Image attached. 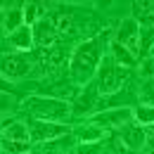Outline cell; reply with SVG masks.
I'll list each match as a JSON object with an SVG mask.
<instances>
[{
    "label": "cell",
    "mask_w": 154,
    "mask_h": 154,
    "mask_svg": "<svg viewBox=\"0 0 154 154\" xmlns=\"http://www.w3.org/2000/svg\"><path fill=\"white\" fill-rule=\"evenodd\" d=\"M107 36H109V31H102L100 36H95L90 40H83V43L76 45V50L71 52V59H69V74H71L74 83L88 85L90 81H95L97 69H100L102 57H104Z\"/></svg>",
    "instance_id": "cell-1"
},
{
    "label": "cell",
    "mask_w": 154,
    "mask_h": 154,
    "mask_svg": "<svg viewBox=\"0 0 154 154\" xmlns=\"http://www.w3.org/2000/svg\"><path fill=\"white\" fill-rule=\"evenodd\" d=\"M128 71L131 69L121 66L112 55H104L100 69H97V76H95L100 95H114L116 90H121L123 83H126V78H128Z\"/></svg>",
    "instance_id": "cell-2"
},
{
    "label": "cell",
    "mask_w": 154,
    "mask_h": 154,
    "mask_svg": "<svg viewBox=\"0 0 154 154\" xmlns=\"http://www.w3.org/2000/svg\"><path fill=\"white\" fill-rule=\"evenodd\" d=\"M26 109L33 119H40V121L64 123V119L71 116V104L66 100H57V97H29Z\"/></svg>",
    "instance_id": "cell-3"
},
{
    "label": "cell",
    "mask_w": 154,
    "mask_h": 154,
    "mask_svg": "<svg viewBox=\"0 0 154 154\" xmlns=\"http://www.w3.org/2000/svg\"><path fill=\"white\" fill-rule=\"evenodd\" d=\"M29 133H31V142H50V140H59L71 133L69 123H57V121H40V119H29Z\"/></svg>",
    "instance_id": "cell-4"
},
{
    "label": "cell",
    "mask_w": 154,
    "mask_h": 154,
    "mask_svg": "<svg viewBox=\"0 0 154 154\" xmlns=\"http://www.w3.org/2000/svg\"><path fill=\"white\" fill-rule=\"evenodd\" d=\"M33 69V55L31 52H12L0 59V74L7 76L10 81L14 78H24Z\"/></svg>",
    "instance_id": "cell-5"
},
{
    "label": "cell",
    "mask_w": 154,
    "mask_h": 154,
    "mask_svg": "<svg viewBox=\"0 0 154 154\" xmlns=\"http://www.w3.org/2000/svg\"><path fill=\"white\" fill-rule=\"evenodd\" d=\"M131 121H133V109H131V107H112V109L97 112V114L90 119V123L104 128L107 133L119 131L121 126H126V123H131Z\"/></svg>",
    "instance_id": "cell-6"
},
{
    "label": "cell",
    "mask_w": 154,
    "mask_h": 154,
    "mask_svg": "<svg viewBox=\"0 0 154 154\" xmlns=\"http://www.w3.org/2000/svg\"><path fill=\"white\" fill-rule=\"evenodd\" d=\"M114 137L116 142L123 147V149H128V152H137V149H142L145 147V142H147V131L140 126V123H126V126H121L119 131H114Z\"/></svg>",
    "instance_id": "cell-7"
},
{
    "label": "cell",
    "mask_w": 154,
    "mask_h": 154,
    "mask_svg": "<svg viewBox=\"0 0 154 154\" xmlns=\"http://www.w3.org/2000/svg\"><path fill=\"white\" fill-rule=\"evenodd\" d=\"M114 43L123 45L128 52H133L135 57L140 59V24H137L133 17L123 19L119 24V31H116V36H114Z\"/></svg>",
    "instance_id": "cell-8"
},
{
    "label": "cell",
    "mask_w": 154,
    "mask_h": 154,
    "mask_svg": "<svg viewBox=\"0 0 154 154\" xmlns=\"http://www.w3.org/2000/svg\"><path fill=\"white\" fill-rule=\"evenodd\" d=\"M31 31H33V45H38V48H43V50L57 45L59 31H57V24H55L52 19L43 17L40 21H36V24L31 26Z\"/></svg>",
    "instance_id": "cell-9"
},
{
    "label": "cell",
    "mask_w": 154,
    "mask_h": 154,
    "mask_svg": "<svg viewBox=\"0 0 154 154\" xmlns=\"http://www.w3.org/2000/svg\"><path fill=\"white\" fill-rule=\"evenodd\" d=\"M97 95H100L97 83H95V81H90L88 85H83V90H81V95L76 97L71 112H74V114H88V112H93V107L97 104Z\"/></svg>",
    "instance_id": "cell-10"
},
{
    "label": "cell",
    "mask_w": 154,
    "mask_h": 154,
    "mask_svg": "<svg viewBox=\"0 0 154 154\" xmlns=\"http://www.w3.org/2000/svg\"><path fill=\"white\" fill-rule=\"evenodd\" d=\"M7 43L17 50V52H29L31 48H33V31H31V26H19L17 31H12V33H7Z\"/></svg>",
    "instance_id": "cell-11"
},
{
    "label": "cell",
    "mask_w": 154,
    "mask_h": 154,
    "mask_svg": "<svg viewBox=\"0 0 154 154\" xmlns=\"http://www.w3.org/2000/svg\"><path fill=\"white\" fill-rule=\"evenodd\" d=\"M0 137L5 140H14V142H31V133H29V123L26 121H7L0 131Z\"/></svg>",
    "instance_id": "cell-12"
},
{
    "label": "cell",
    "mask_w": 154,
    "mask_h": 154,
    "mask_svg": "<svg viewBox=\"0 0 154 154\" xmlns=\"http://www.w3.org/2000/svg\"><path fill=\"white\" fill-rule=\"evenodd\" d=\"M109 50H112V57L121 64V66H126V69H135L137 66V57H135L133 52H128L123 45H119V43H109Z\"/></svg>",
    "instance_id": "cell-13"
},
{
    "label": "cell",
    "mask_w": 154,
    "mask_h": 154,
    "mask_svg": "<svg viewBox=\"0 0 154 154\" xmlns=\"http://www.w3.org/2000/svg\"><path fill=\"white\" fill-rule=\"evenodd\" d=\"M76 133H78V142H100V140L107 135V131L100 128V126H95V123H85V126L78 128Z\"/></svg>",
    "instance_id": "cell-14"
},
{
    "label": "cell",
    "mask_w": 154,
    "mask_h": 154,
    "mask_svg": "<svg viewBox=\"0 0 154 154\" xmlns=\"http://www.w3.org/2000/svg\"><path fill=\"white\" fill-rule=\"evenodd\" d=\"M21 12H24V24H26V26H33L36 21L43 19L45 7L38 5V2H26V5H21Z\"/></svg>",
    "instance_id": "cell-15"
},
{
    "label": "cell",
    "mask_w": 154,
    "mask_h": 154,
    "mask_svg": "<svg viewBox=\"0 0 154 154\" xmlns=\"http://www.w3.org/2000/svg\"><path fill=\"white\" fill-rule=\"evenodd\" d=\"M154 50V26H140V57H149Z\"/></svg>",
    "instance_id": "cell-16"
},
{
    "label": "cell",
    "mask_w": 154,
    "mask_h": 154,
    "mask_svg": "<svg viewBox=\"0 0 154 154\" xmlns=\"http://www.w3.org/2000/svg\"><path fill=\"white\" fill-rule=\"evenodd\" d=\"M19 26H24V12H21V7L5 10V31L12 33V31H17Z\"/></svg>",
    "instance_id": "cell-17"
},
{
    "label": "cell",
    "mask_w": 154,
    "mask_h": 154,
    "mask_svg": "<svg viewBox=\"0 0 154 154\" xmlns=\"http://www.w3.org/2000/svg\"><path fill=\"white\" fill-rule=\"evenodd\" d=\"M29 152H31V142H14V140L0 137V154H29Z\"/></svg>",
    "instance_id": "cell-18"
},
{
    "label": "cell",
    "mask_w": 154,
    "mask_h": 154,
    "mask_svg": "<svg viewBox=\"0 0 154 154\" xmlns=\"http://www.w3.org/2000/svg\"><path fill=\"white\" fill-rule=\"evenodd\" d=\"M133 114H135V123L149 126V128L154 126V104H140Z\"/></svg>",
    "instance_id": "cell-19"
},
{
    "label": "cell",
    "mask_w": 154,
    "mask_h": 154,
    "mask_svg": "<svg viewBox=\"0 0 154 154\" xmlns=\"http://www.w3.org/2000/svg\"><path fill=\"white\" fill-rule=\"evenodd\" d=\"M140 97H142V104H154V78H149V81L142 83Z\"/></svg>",
    "instance_id": "cell-20"
},
{
    "label": "cell",
    "mask_w": 154,
    "mask_h": 154,
    "mask_svg": "<svg viewBox=\"0 0 154 154\" xmlns=\"http://www.w3.org/2000/svg\"><path fill=\"white\" fill-rule=\"evenodd\" d=\"M76 154H102V142H78Z\"/></svg>",
    "instance_id": "cell-21"
},
{
    "label": "cell",
    "mask_w": 154,
    "mask_h": 154,
    "mask_svg": "<svg viewBox=\"0 0 154 154\" xmlns=\"http://www.w3.org/2000/svg\"><path fill=\"white\" fill-rule=\"evenodd\" d=\"M140 76L145 78V81L154 78V57H147L142 64H140Z\"/></svg>",
    "instance_id": "cell-22"
},
{
    "label": "cell",
    "mask_w": 154,
    "mask_h": 154,
    "mask_svg": "<svg viewBox=\"0 0 154 154\" xmlns=\"http://www.w3.org/2000/svg\"><path fill=\"white\" fill-rule=\"evenodd\" d=\"M14 97L10 95V93H0V114H5V112H12L14 109Z\"/></svg>",
    "instance_id": "cell-23"
},
{
    "label": "cell",
    "mask_w": 154,
    "mask_h": 154,
    "mask_svg": "<svg viewBox=\"0 0 154 154\" xmlns=\"http://www.w3.org/2000/svg\"><path fill=\"white\" fill-rule=\"evenodd\" d=\"M0 93H10V95H12V85H10V81L2 78V76H0Z\"/></svg>",
    "instance_id": "cell-24"
},
{
    "label": "cell",
    "mask_w": 154,
    "mask_h": 154,
    "mask_svg": "<svg viewBox=\"0 0 154 154\" xmlns=\"http://www.w3.org/2000/svg\"><path fill=\"white\" fill-rule=\"evenodd\" d=\"M145 145H147V147H149V149L154 152V126L149 128V131H147V142H145Z\"/></svg>",
    "instance_id": "cell-25"
},
{
    "label": "cell",
    "mask_w": 154,
    "mask_h": 154,
    "mask_svg": "<svg viewBox=\"0 0 154 154\" xmlns=\"http://www.w3.org/2000/svg\"><path fill=\"white\" fill-rule=\"evenodd\" d=\"M5 31V10H0V36Z\"/></svg>",
    "instance_id": "cell-26"
},
{
    "label": "cell",
    "mask_w": 154,
    "mask_h": 154,
    "mask_svg": "<svg viewBox=\"0 0 154 154\" xmlns=\"http://www.w3.org/2000/svg\"><path fill=\"white\" fill-rule=\"evenodd\" d=\"M149 57H154V50H152V55H149Z\"/></svg>",
    "instance_id": "cell-27"
},
{
    "label": "cell",
    "mask_w": 154,
    "mask_h": 154,
    "mask_svg": "<svg viewBox=\"0 0 154 154\" xmlns=\"http://www.w3.org/2000/svg\"><path fill=\"white\" fill-rule=\"evenodd\" d=\"M152 154H154V152H152Z\"/></svg>",
    "instance_id": "cell-28"
}]
</instances>
